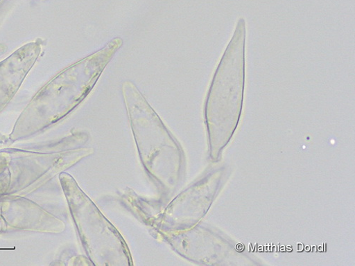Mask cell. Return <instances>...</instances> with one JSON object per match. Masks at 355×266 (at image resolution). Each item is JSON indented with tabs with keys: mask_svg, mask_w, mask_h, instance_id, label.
<instances>
[{
	"mask_svg": "<svg viewBox=\"0 0 355 266\" xmlns=\"http://www.w3.org/2000/svg\"><path fill=\"white\" fill-rule=\"evenodd\" d=\"M128 107L137 150L146 171L166 195L173 193L181 185L185 170L181 145L144 101H128Z\"/></svg>",
	"mask_w": 355,
	"mask_h": 266,
	"instance_id": "6da1fadb",
	"label": "cell"
},
{
	"mask_svg": "<svg viewBox=\"0 0 355 266\" xmlns=\"http://www.w3.org/2000/svg\"><path fill=\"white\" fill-rule=\"evenodd\" d=\"M73 203L82 240L93 264L132 265L131 253L123 236L94 202L80 190L75 188Z\"/></svg>",
	"mask_w": 355,
	"mask_h": 266,
	"instance_id": "7a4b0ae2",
	"label": "cell"
}]
</instances>
